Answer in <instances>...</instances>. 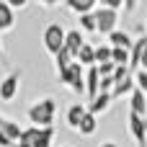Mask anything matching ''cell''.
Returning <instances> with one entry per match:
<instances>
[{
    "mask_svg": "<svg viewBox=\"0 0 147 147\" xmlns=\"http://www.w3.org/2000/svg\"><path fill=\"white\" fill-rule=\"evenodd\" d=\"M96 3H101V0H65V5H67L70 13H75V16H83V13H88V10H96Z\"/></svg>",
    "mask_w": 147,
    "mask_h": 147,
    "instance_id": "cell-15",
    "label": "cell"
},
{
    "mask_svg": "<svg viewBox=\"0 0 147 147\" xmlns=\"http://www.w3.org/2000/svg\"><path fill=\"white\" fill-rule=\"evenodd\" d=\"M96 127H98V116L88 111V114L83 116V121H80V127H78V132H80L83 137H90V134H96Z\"/></svg>",
    "mask_w": 147,
    "mask_h": 147,
    "instance_id": "cell-18",
    "label": "cell"
},
{
    "mask_svg": "<svg viewBox=\"0 0 147 147\" xmlns=\"http://www.w3.org/2000/svg\"><path fill=\"white\" fill-rule=\"evenodd\" d=\"M101 147H119V145H116V142H103Z\"/></svg>",
    "mask_w": 147,
    "mask_h": 147,
    "instance_id": "cell-32",
    "label": "cell"
},
{
    "mask_svg": "<svg viewBox=\"0 0 147 147\" xmlns=\"http://www.w3.org/2000/svg\"><path fill=\"white\" fill-rule=\"evenodd\" d=\"M72 62H75V54H72L70 49H62L59 54H54V70H57V75H59V72H65Z\"/></svg>",
    "mask_w": 147,
    "mask_h": 147,
    "instance_id": "cell-17",
    "label": "cell"
},
{
    "mask_svg": "<svg viewBox=\"0 0 147 147\" xmlns=\"http://www.w3.org/2000/svg\"><path fill=\"white\" fill-rule=\"evenodd\" d=\"M134 47L140 49V70H147V34H142L134 41Z\"/></svg>",
    "mask_w": 147,
    "mask_h": 147,
    "instance_id": "cell-23",
    "label": "cell"
},
{
    "mask_svg": "<svg viewBox=\"0 0 147 147\" xmlns=\"http://www.w3.org/2000/svg\"><path fill=\"white\" fill-rule=\"evenodd\" d=\"M0 147H3V145H0Z\"/></svg>",
    "mask_w": 147,
    "mask_h": 147,
    "instance_id": "cell-35",
    "label": "cell"
},
{
    "mask_svg": "<svg viewBox=\"0 0 147 147\" xmlns=\"http://www.w3.org/2000/svg\"><path fill=\"white\" fill-rule=\"evenodd\" d=\"M98 70H101V78H106V75H114V70H116V62L111 59V62H101L98 65Z\"/></svg>",
    "mask_w": 147,
    "mask_h": 147,
    "instance_id": "cell-24",
    "label": "cell"
},
{
    "mask_svg": "<svg viewBox=\"0 0 147 147\" xmlns=\"http://www.w3.org/2000/svg\"><path fill=\"white\" fill-rule=\"evenodd\" d=\"M96 18H98V34H111V31H116V23H119V10H114V8H109V5H101L98 10H96Z\"/></svg>",
    "mask_w": 147,
    "mask_h": 147,
    "instance_id": "cell-6",
    "label": "cell"
},
{
    "mask_svg": "<svg viewBox=\"0 0 147 147\" xmlns=\"http://www.w3.org/2000/svg\"><path fill=\"white\" fill-rule=\"evenodd\" d=\"M54 142V127H28L23 129L18 147H52Z\"/></svg>",
    "mask_w": 147,
    "mask_h": 147,
    "instance_id": "cell-2",
    "label": "cell"
},
{
    "mask_svg": "<svg viewBox=\"0 0 147 147\" xmlns=\"http://www.w3.org/2000/svg\"><path fill=\"white\" fill-rule=\"evenodd\" d=\"M13 23H16V8L8 0H0V31L13 28Z\"/></svg>",
    "mask_w": 147,
    "mask_h": 147,
    "instance_id": "cell-13",
    "label": "cell"
},
{
    "mask_svg": "<svg viewBox=\"0 0 147 147\" xmlns=\"http://www.w3.org/2000/svg\"><path fill=\"white\" fill-rule=\"evenodd\" d=\"M145 34H147V23H145Z\"/></svg>",
    "mask_w": 147,
    "mask_h": 147,
    "instance_id": "cell-33",
    "label": "cell"
},
{
    "mask_svg": "<svg viewBox=\"0 0 147 147\" xmlns=\"http://www.w3.org/2000/svg\"><path fill=\"white\" fill-rule=\"evenodd\" d=\"M137 3H140V0H124L121 13H127V16H129V13H134V10H137Z\"/></svg>",
    "mask_w": 147,
    "mask_h": 147,
    "instance_id": "cell-26",
    "label": "cell"
},
{
    "mask_svg": "<svg viewBox=\"0 0 147 147\" xmlns=\"http://www.w3.org/2000/svg\"><path fill=\"white\" fill-rule=\"evenodd\" d=\"M134 90H137V78H134V75H127V78L116 80V85H114V98H124V96H132Z\"/></svg>",
    "mask_w": 147,
    "mask_h": 147,
    "instance_id": "cell-10",
    "label": "cell"
},
{
    "mask_svg": "<svg viewBox=\"0 0 147 147\" xmlns=\"http://www.w3.org/2000/svg\"><path fill=\"white\" fill-rule=\"evenodd\" d=\"M129 111L132 114H140V116H147V93L145 90H134L129 96Z\"/></svg>",
    "mask_w": 147,
    "mask_h": 147,
    "instance_id": "cell-12",
    "label": "cell"
},
{
    "mask_svg": "<svg viewBox=\"0 0 147 147\" xmlns=\"http://www.w3.org/2000/svg\"><path fill=\"white\" fill-rule=\"evenodd\" d=\"M109 44H111V47H127V49H132V47H134L132 36H129L127 31H119V28L109 34Z\"/></svg>",
    "mask_w": 147,
    "mask_h": 147,
    "instance_id": "cell-16",
    "label": "cell"
},
{
    "mask_svg": "<svg viewBox=\"0 0 147 147\" xmlns=\"http://www.w3.org/2000/svg\"><path fill=\"white\" fill-rule=\"evenodd\" d=\"M0 129L13 140V142H18L21 140V134H23V129L18 127V121H8V119H3V124H0Z\"/></svg>",
    "mask_w": 147,
    "mask_h": 147,
    "instance_id": "cell-21",
    "label": "cell"
},
{
    "mask_svg": "<svg viewBox=\"0 0 147 147\" xmlns=\"http://www.w3.org/2000/svg\"><path fill=\"white\" fill-rule=\"evenodd\" d=\"M54 114H57V103L54 98H39L26 109V116L34 127H52L54 124Z\"/></svg>",
    "mask_w": 147,
    "mask_h": 147,
    "instance_id": "cell-1",
    "label": "cell"
},
{
    "mask_svg": "<svg viewBox=\"0 0 147 147\" xmlns=\"http://www.w3.org/2000/svg\"><path fill=\"white\" fill-rule=\"evenodd\" d=\"M57 83L59 85H67L72 93H85V65L75 59L65 72L57 75Z\"/></svg>",
    "mask_w": 147,
    "mask_h": 147,
    "instance_id": "cell-3",
    "label": "cell"
},
{
    "mask_svg": "<svg viewBox=\"0 0 147 147\" xmlns=\"http://www.w3.org/2000/svg\"><path fill=\"white\" fill-rule=\"evenodd\" d=\"M85 114H88V109H85V106H80V103L67 106V127L78 132V127H80V121H83V116H85Z\"/></svg>",
    "mask_w": 147,
    "mask_h": 147,
    "instance_id": "cell-14",
    "label": "cell"
},
{
    "mask_svg": "<svg viewBox=\"0 0 147 147\" xmlns=\"http://www.w3.org/2000/svg\"><path fill=\"white\" fill-rule=\"evenodd\" d=\"M78 62H83L85 67L96 65V47H90V44L85 41V44H83V49L78 52Z\"/></svg>",
    "mask_w": 147,
    "mask_h": 147,
    "instance_id": "cell-20",
    "label": "cell"
},
{
    "mask_svg": "<svg viewBox=\"0 0 147 147\" xmlns=\"http://www.w3.org/2000/svg\"><path fill=\"white\" fill-rule=\"evenodd\" d=\"M85 31L83 28H67V39H65V49H70L72 54H75V59H78V52L83 49V44H85V36H83Z\"/></svg>",
    "mask_w": 147,
    "mask_h": 147,
    "instance_id": "cell-9",
    "label": "cell"
},
{
    "mask_svg": "<svg viewBox=\"0 0 147 147\" xmlns=\"http://www.w3.org/2000/svg\"><path fill=\"white\" fill-rule=\"evenodd\" d=\"M8 3H10L16 10H21V8H26V5H28V0H8Z\"/></svg>",
    "mask_w": 147,
    "mask_h": 147,
    "instance_id": "cell-29",
    "label": "cell"
},
{
    "mask_svg": "<svg viewBox=\"0 0 147 147\" xmlns=\"http://www.w3.org/2000/svg\"><path fill=\"white\" fill-rule=\"evenodd\" d=\"M21 78H23V72H21V70H13V72H8V75L0 80V101H3V103H10V101L18 96Z\"/></svg>",
    "mask_w": 147,
    "mask_h": 147,
    "instance_id": "cell-5",
    "label": "cell"
},
{
    "mask_svg": "<svg viewBox=\"0 0 147 147\" xmlns=\"http://www.w3.org/2000/svg\"><path fill=\"white\" fill-rule=\"evenodd\" d=\"M36 3H41V5H47V8H54L59 0H36Z\"/></svg>",
    "mask_w": 147,
    "mask_h": 147,
    "instance_id": "cell-30",
    "label": "cell"
},
{
    "mask_svg": "<svg viewBox=\"0 0 147 147\" xmlns=\"http://www.w3.org/2000/svg\"><path fill=\"white\" fill-rule=\"evenodd\" d=\"M111 101H114V93H98L96 98H90V103H88V111L90 114H106L109 111V106H111Z\"/></svg>",
    "mask_w": 147,
    "mask_h": 147,
    "instance_id": "cell-11",
    "label": "cell"
},
{
    "mask_svg": "<svg viewBox=\"0 0 147 147\" xmlns=\"http://www.w3.org/2000/svg\"><path fill=\"white\" fill-rule=\"evenodd\" d=\"M62 147H70V145H62Z\"/></svg>",
    "mask_w": 147,
    "mask_h": 147,
    "instance_id": "cell-34",
    "label": "cell"
},
{
    "mask_svg": "<svg viewBox=\"0 0 147 147\" xmlns=\"http://www.w3.org/2000/svg\"><path fill=\"white\" fill-rule=\"evenodd\" d=\"M0 62H5V52H3V41H0Z\"/></svg>",
    "mask_w": 147,
    "mask_h": 147,
    "instance_id": "cell-31",
    "label": "cell"
},
{
    "mask_svg": "<svg viewBox=\"0 0 147 147\" xmlns=\"http://www.w3.org/2000/svg\"><path fill=\"white\" fill-rule=\"evenodd\" d=\"M98 93H101V70H98V65H90V67H85V96L96 98Z\"/></svg>",
    "mask_w": 147,
    "mask_h": 147,
    "instance_id": "cell-8",
    "label": "cell"
},
{
    "mask_svg": "<svg viewBox=\"0 0 147 147\" xmlns=\"http://www.w3.org/2000/svg\"><path fill=\"white\" fill-rule=\"evenodd\" d=\"M114 59V47L111 44H101V47H96V65H101V62H111Z\"/></svg>",
    "mask_w": 147,
    "mask_h": 147,
    "instance_id": "cell-22",
    "label": "cell"
},
{
    "mask_svg": "<svg viewBox=\"0 0 147 147\" xmlns=\"http://www.w3.org/2000/svg\"><path fill=\"white\" fill-rule=\"evenodd\" d=\"M129 134L137 147H147V116L129 111Z\"/></svg>",
    "mask_w": 147,
    "mask_h": 147,
    "instance_id": "cell-7",
    "label": "cell"
},
{
    "mask_svg": "<svg viewBox=\"0 0 147 147\" xmlns=\"http://www.w3.org/2000/svg\"><path fill=\"white\" fill-rule=\"evenodd\" d=\"M101 5H109V8H114V10H121V8H124V0H101Z\"/></svg>",
    "mask_w": 147,
    "mask_h": 147,
    "instance_id": "cell-28",
    "label": "cell"
},
{
    "mask_svg": "<svg viewBox=\"0 0 147 147\" xmlns=\"http://www.w3.org/2000/svg\"><path fill=\"white\" fill-rule=\"evenodd\" d=\"M78 18H80V26H78V28L90 31V34H98V18H96V10H88V13L78 16Z\"/></svg>",
    "mask_w": 147,
    "mask_h": 147,
    "instance_id": "cell-19",
    "label": "cell"
},
{
    "mask_svg": "<svg viewBox=\"0 0 147 147\" xmlns=\"http://www.w3.org/2000/svg\"><path fill=\"white\" fill-rule=\"evenodd\" d=\"M65 39H67V28H65L62 23H49V26L44 28V34H41V44H44V49H47L52 57L65 49Z\"/></svg>",
    "mask_w": 147,
    "mask_h": 147,
    "instance_id": "cell-4",
    "label": "cell"
},
{
    "mask_svg": "<svg viewBox=\"0 0 147 147\" xmlns=\"http://www.w3.org/2000/svg\"><path fill=\"white\" fill-rule=\"evenodd\" d=\"M0 145H3V147H18V142H13V140H10V137L0 129Z\"/></svg>",
    "mask_w": 147,
    "mask_h": 147,
    "instance_id": "cell-27",
    "label": "cell"
},
{
    "mask_svg": "<svg viewBox=\"0 0 147 147\" xmlns=\"http://www.w3.org/2000/svg\"><path fill=\"white\" fill-rule=\"evenodd\" d=\"M134 78H137V88L147 93V70H137V72H134Z\"/></svg>",
    "mask_w": 147,
    "mask_h": 147,
    "instance_id": "cell-25",
    "label": "cell"
}]
</instances>
